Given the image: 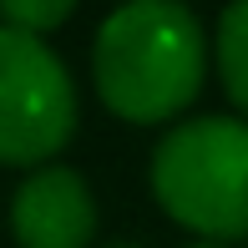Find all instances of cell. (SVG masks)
<instances>
[{"mask_svg": "<svg viewBox=\"0 0 248 248\" xmlns=\"http://www.w3.org/2000/svg\"><path fill=\"white\" fill-rule=\"evenodd\" d=\"M76 137V81L41 36L0 26V167H46Z\"/></svg>", "mask_w": 248, "mask_h": 248, "instance_id": "cell-3", "label": "cell"}, {"mask_svg": "<svg viewBox=\"0 0 248 248\" xmlns=\"http://www.w3.org/2000/svg\"><path fill=\"white\" fill-rule=\"evenodd\" d=\"M107 248H142V243H132V238H117V243H107Z\"/></svg>", "mask_w": 248, "mask_h": 248, "instance_id": "cell-7", "label": "cell"}, {"mask_svg": "<svg viewBox=\"0 0 248 248\" xmlns=\"http://www.w3.org/2000/svg\"><path fill=\"white\" fill-rule=\"evenodd\" d=\"M213 56H218V76L228 101L248 122V0H228L213 31Z\"/></svg>", "mask_w": 248, "mask_h": 248, "instance_id": "cell-5", "label": "cell"}, {"mask_svg": "<svg viewBox=\"0 0 248 248\" xmlns=\"http://www.w3.org/2000/svg\"><path fill=\"white\" fill-rule=\"evenodd\" d=\"M16 248H92L96 238V198L76 167L46 162L10 198Z\"/></svg>", "mask_w": 248, "mask_h": 248, "instance_id": "cell-4", "label": "cell"}, {"mask_svg": "<svg viewBox=\"0 0 248 248\" xmlns=\"http://www.w3.org/2000/svg\"><path fill=\"white\" fill-rule=\"evenodd\" d=\"M187 248H228V243H202V238H198V243H187Z\"/></svg>", "mask_w": 248, "mask_h": 248, "instance_id": "cell-8", "label": "cell"}, {"mask_svg": "<svg viewBox=\"0 0 248 248\" xmlns=\"http://www.w3.org/2000/svg\"><path fill=\"white\" fill-rule=\"evenodd\" d=\"M152 198L202 243L248 238V122L187 117L152 147Z\"/></svg>", "mask_w": 248, "mask_h": 248, "instance_id": "cell-2", "label": "cell"}, {"mask_svg": "<svg viewBox=\"0 0 248 248\" xmlns=\"http://www.w3.org/2000/svg\"><path fill=\"white\" fill-rule=\"evenodd\" d=\"M208 76V36L183 0H122L92 41V81L111 117L162 127L183 117Z\"/></svg>", "mask_w": 248, "mask_h": 248, "instance_id": "cell-1", "label": "cell"}, {"mask_svg": "<svg viewBox=\"0 0 248 248\" xmlns=\"http://www.w3.org/2000/svg\"><path fill=\"white\" fill-rule=\"evenodd\" d=\"M76 0H0V26L26 31V36H46L61 20H71Z\"/></svg>", "mask_w": 248, "mask_h": 248, "instance_id": "cell-6", "label": "cell"}]
</instances>
